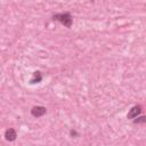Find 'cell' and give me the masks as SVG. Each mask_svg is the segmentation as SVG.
Listing matches in <instances>:
<instances>
[{
  "mask_svg": "<svg viewBox=\"0 0 146 146\" xmlns=\"http://www.w3.org/2000/svg\"><path fill=\"white\" fill-rule=\"evenodd\" d=\"M16 137H17V132H16L15 129L9 128V129L6 130V132H5V138H6V140H8V141H14V140L16 139Z\"/></svg>",
  "mask_w": 146,
  "mask_h": 146,
  "instance_id": "obj_4",
  "label": "cell"
},
{
  "mask_svg": "<svg viewBox=\"0 0 146 146\" xmlns=\"http://www.w3.org/2000/svg\"><path fill=\"white\" fill-rule=\"evenodd\" d=\"M141 110H143V107H141L140 105H135V106L131 107V110L129 111L127 117H128V119H135V117H137V116L141 113Z\"/></svg>",
  "mask_w": 146,
  "mask_h": 146,
  "instance_id": "obj_3",
  "label": "cell"
},
{
  "mask_svg": "<svg viewBox=\"0 0 146 146\" xmlns=\"http://www.w3.org/2000/svg\"><path fill=\"white\" fill-rule=\"evenodd\" d=\"M42 80V74L38 71V72H34L33 73V78L31 79V83H38Z\"/></svg>",
  "mask_w": 146,
  "mask_h": 146,
  "instance_id": "obj_5",
  "label": "cell"
},
{
  "mask_svg": "<svg viewBox=\"0 0 146 146\" xmlns=\"http://www.w3.org/2000/svg\"><path fill=\"white\" fill-rule=\"evenodd\" d=\"M47 113V108L44 106H33L31 110V114L34 117H41Z\"/></svg>",
  "mask_w": 146,
  "mask_h": 146,
  "instance_id": "obj_2",
  "label": "cell"
},
{
  "mask_svg": "<svg viewBox=\"0 0 146 146\" xmlns=\"http://www.w3.org/2000/svg\"><path fill=\"white\" fill-rule=\"evenodd\" d=\"M70 133H71V136H72V137H73V136H74V137H79V133H78L75 130H73V129L70 131Z\"/></svg>",
  "mask_w": 146,
  "mask_h": 146,
  "instance_id": "obj_7",
  "label": "cell"
},
{
  "mask_svg": "<svg viewBox=\"0 0 146 146\" xmlns=\"http://www.w3.org/2000/svg\"><path fill=\"white\" fill-rule=\"evenodd\" d=\"M52 19L54 21H57L59 23H62L64 26L66 27H71L72 26V16L70 13H62V14H56L52 16Z\"/></svg>",
  "mask_w": 146,
  "mask_h": 146,
  "instance_id": "obj_1",
  "label": "cell"
},
{
  "mask_svg": "<svg viewBox=\"0 0 146 146\" xmlns=\"http://www.w3.org/2000/svg\"><path fill=\"white\" fill-rule=\"evenodd\" d=\"M146 122V117L145 116H139V117H135L133 123H145Z\"/></svg>",
  "mask_w": 146,
  "mask_h": 146,
  "instance_id": "obj_6",
  "label": "cell"
}]
</instances>
